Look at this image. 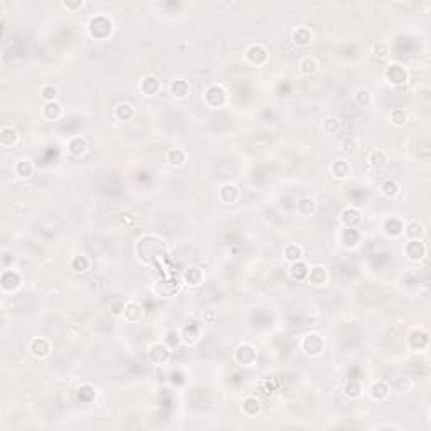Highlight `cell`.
I'll list each match as a JSON object with an SVG mask.
<instances>
[{
	"instance_id": "ffe728a7",
	"label": "cell",
	"mask_w": 431,
	"mask_h": 431,
	"mask_svg": "<svg viewBox=\"0 0 431 431\" xmlns=\"http://www.w3.org/2000/svg\"><path fill=\"white\" fill-rule=\"evenodd\" d=\"M330 170H332V174H334L335 179H347L349 176H351L352 167L345 159H340V160H335L334 164H332Z\"/></svg>"
},
{
	"instance_id": "7402d4cb",
	"label": "cell",
	"mask_w": 431,
	"mask_h": 431,
	"mask_svg": "<svg viewBox=\"0 0 431 431\" xmlns=\"http://www.w3.org/2000/svg\"><path fill=\"white\" fill-rule=\"evenodd\" d=\"M283 256L285 259L290 263H295V261H300L304 258V247L300 245H287L283 249Z\"/></svg>"
},
{
	"instance_id": "d4e9b609",
	"label": "cell",
	"mask_w": 431,
	"mask_h": 431,
	"mask_svg": "<svg viewBox=\"0 0 431 431\" xmlns=\"http://www.w3.org/2000/svg\"><path fill=\"white\" fill-rule=\"evenodd\" d=\"M115 117L122 122H130L135 117V110L130 103H120L115 108Z\"/></svg>"
},
{
	"instance_id": "f1b7e54d",
	"label": "cell",
	"mask_w": 431,
	"mask_h": 431,
	"mask_svg": "<svg viewBox=\"0 0 431 431\" xmlns=\"http://www.w3.org/2000/svg\"><path fill=\"white\" fill-rule=\"evenodd\" d=\"M307 275H308V266L302 261H295L292 263V266H290V276H292L293 280H304L307 278Z\"/></svg>"
},
{
	"instance_id": "e0dca14e",
	"label": "cell",
	"mask_w": 431,
	"mask_h": 431,
	"mask_svg": "<svg viewBox=\"0 0 431 431\" xmlns=\"http://www.w3.org/2000/svg\"><path fill=\"white\" fill-rule=\"evenodd\" d=\"M170 93H172L174 98L182 100V98H185L190 93V84L185 79H174L170 83Z\"/></svg>"
},
{
	"instance_id": "ee69618b",
	"label": "cell",
	"mask_w": 431,
	"mask_h": 431,
	"mask_svg": "<svg viewBox=\"0 0 431 431\" xmlns=\"http://www.w3.org/2000/svg\"><path fill=\"white\" fill-rule=\"evenodd\" d=\"M374 56H377V58H386L387 54H389V44H387V42H384V41H379L377 44L374 46Z\"/></svg>"
},
{
	"instance_id": "e575fe53",
	"label": "cell",
	"mask_w": 431,
	"mask_h": 431,
	"mask_svg": "<svg viewBox=\"0 0 431 431\" xmlns=\"http://www.w3.org/2000/svg\"><path fill=\"white\" fill-rule=\"evenodd\" d=\"M123 317H125L128 322H135V320H138L140 317H142V307H140L138 304H128L125 307V311H123Z\"/></svg>"
},
{
	"instance_id": "ba28073f",
	"label": "cell",
	"mask_w": 431,
	"mask_h": 431,
	"mask_svg": "<svg viewBox=\"0 0 431 431\" xmlns=\"http://www.w3.org/2000/svg\"><path fill=\"white\" fill-rule=\"evenodd\" d=\"M219 100V105L223 106L226 103V100H228V96H226V91L223 86H219V84H214V86H211L206 91V101L209 106H212V108H217V101Z\"/></svg>"
},
{
	"instance_id": "2e32d148",
	"label": "cell",
	"mask_w": 431,
	"mask_h": 431,
	"mask_svg": "<svg viewBox=\"0 0 431 431\" xmlns=\"http://www.w3.org/2000/svg\"><path fill=\"white\" fill-rule=\"evenodd\" d=\"M219 197L226 204H234L240 199V189L234 184H224L219 190Z\"/></svg>"
},
{
	"instance_id": "ac0fdd59",
	"label": "cell",
	"mask_w": 431,
	"mask_h": 431,
	"mask_svg": "<svg viewBox=\"0 0 431 431\" xmlns=\"http://www.w3.org/2000/svg\"><path fill=\"white\" fill-rule=\"evenodd\" d=\"M17 140H19V133H17V130L14 126H2V130H0V143H2V147H12V145L17 143Z\"/></svg>"
},
{
	"instance_id": "6da1fadb",
	"label": "cell",
	"mask_w": 431,
	"mask_h": 431,
	"mask_svg": "<svg viewBox=\"0 0 431 431\" xmlns=\"http://www.w3.org/2000/svg\"><path fill=\"white\" fill-rule=\"evenodd\" d=\"M234 361L240 366L251 368V366H254L256 361H258V351L249 344H241L240 347L234 351Z\"/></svg>"
},
{
	"instance_id": "cb8c5ba5",
	"label": "cell",
	"mask_w": 431,
	"mask_h": 431,
	"mask_svg": "<svg viewBox=\"0 0 431 431\" xmlns=\"http://www.w3.org/2000/svg\"><path fill=\"white\" fill-rule=\"evenodd\" d=\"M14 170H15V174L19 177L29 179V177H32V174H34V164L29 159H22V160H19L15 164Z\"/></svg>"
},
{
	"instance_id": "d590c367",
	"label": "cell",
	"mask_w": 431,
	"mask_h": 431,
	"mask_svg": "<svg viewBox=\"0 0 431 431\" xmlns=\"http://www.w3.org/2000/svg\"><path fill=\"white\" fill-rule=\"evenodd\" d=\"M322 130L325 131L327 135H335L337 131L340 130V120L335 117H327L325 120L322 122Z\"/></svg>"
},
{
	"instance_id": "8d00e7d4",
	"label": "cell",
	"mask_w": 431,
	"mask_h": 431,
	"mask_svg": "<svg viewBox=\"0 0 431 431\" xmlns=\"http://www.w3.org/2000/svg\"><path fill=\"white\" fill-rule=\"evenodd\" d=\"M89 259L86 258V256H74V258H72V261H71V268H72V271L74 273H84V271H88L89 270Z\"/></svg>"
},
{
	"instance_id": "f546056e",
	"label": "cell",
	"mask_w": 431,
	"mask_h": 431,
	"mask_svg": "<svg viewBox=\"0 0 431 431\" xmlns=\"http://www.w3.org/2000/svg\"><path fill=\"white\" fill-rule=\"evenodd\" d=\"M317 71H318V62H317V59H315V58L307 56V58H304L300 61V72H302V74L311 76V74H315Z\"/></svg>"
},
{
	"instance_id": "f35d334b",
	"label": "cell",
	"mask_w": 431,
	"mask_h": 431,
	"mask_svg": "<svg viewBox=\"0 0 431 431\" xmlns=\"http://www.w3.org/2000/svg\"><path fill=\"white\" fill-rule=\"evenodd\" d=\"M340 148H342V152L345 153V155H356L357 152H359V142H357V138H345L342 145H340Z\"/></svg>"
},
{
	"instance_id": "83f0119b",
	"label": "cell",
	"mask_w": 431,
	"mask_h": 431,
	"mask_svg": "<svg viewBox=\"0 0 431 431\" xmlns=\"http://www.w3.org/2000/svg\"><path fill=\"white\" fill-rule=\"evenodd\" d=\"M297 211L304 216H310L317 211V202H315V199H311V197H302L297 204Z\"/></svg>"
},
{
	"instance_id": "8992f818",
	"label": "cell",
	"mask_w": 431,
	"mask_h": 431,
	"mask_svg": "<svg viewBox=\"0 0 431 431\" xmlns=\"http://www.w3.org/2000/svg\"><path fill=\"white\" fill-rule=\"evenodd\" d=\"M29 349H31V354L34 357L44 359V357H48L51 354V342L48 339H44V337H36V339L31 340Z\"/></svg>"
},
{
	"instance_id": "8fae6325",
	"label": "cell",
	"mask_w": 431,
	"mask_h": 431,
	"mask_svg": "<svg viewBox=\"0 0 431 431\" xmlns=\"http://www.w3.org/2000/svg\"><path fill=\"white\" fill-rule=\"evenodd\" d=\"M22 283L20 280V275L14 270H5L2 273V288L5 292H12V290H17Z\"/></svg>"
},
{
	"instance_id": "5b68a950",
	"label": "cell",
	"mask_w": 431,
	"mask_h": 431,
	"mask_svg": "<svg viewBox=\"0 0 431 431\" xmlns=\"http://www.w3.org/2000/svg\"><path fill=\"white\" fill-rule=\"evenodd\" d=\"M148 357H150L155 364H164L170 357V347L167 344H162V342L152 344L150 347H148Z\"/></svg>"
},
{
	"instance_id": "9c48e42d",
	"label": "cell",
	"mask_w": 431,
	"mask_h": 431,
	"mask_svg": "<svg viewBox=\"0 0 431 431\" xmlns=\"http://www.w3.org/2000/svg\"><path fill=\"white\" fill-rule=\"evenodd\" d=\"M246 58H247V61H249L251 64H256V66H261V64L266 62V59H268V53H266V49H264L263 46H259V44H253V46H249V48H247V51H246Z\"/></svg>"
},
{
	"instance_id": "603a6c76",
	"label": "cell",
	"mask_w": 431,
	"mask_h": 431,
	"mask_svg": "<svg viewBox=\"0 0 431 431\" xmlns=\"http://www.w3.org/2000/svg\"><path fill=\"white\" fill-rule=\"evenodd\" d=\"M368 160L372 167L381 169V167H386L387 165V162H389V155H387V152H384V150H372L369 153Z\"/></svg>"
},
{
	"instance_id": "74e56055",
	"label": "cell",
	"mask_w": 431,
	"mask_h": 431,
	"mask_svg": "<svg viewBox=\"0 0 431 431\" xmlns=\"http://www.w3.org/2000/svg\"><path fill=\"white\" fill-rule=\"evenodd\" d=\"M389 120H391L392 125L403 126L404 123L408 122V115H406V112H404L403 108H394L391 112V115H389Z\"/></svg>"
},
{
	"instance_id": "7bdbcfd3",
	"label": "cell",
	"mask_w": 431,
	"mask_h": 431,
	"mask_svg": "<svg viewBox=\"0 0 431 431\" xmlns=\"http://www.w3.org/2000/svg\"><path fill=\"white\" fill-rule=\"evenodd\" d=\"M125 307L126 304L122 298H115V300H112V304H110V311H112V315H123Z\"/></svg>"
},
{
	"instance_id": "ab89813d",
	"label": "cell",
	"mask_w": 431,
	"mask_h": 431,
	"mask_svg": "<svg viewBox=\"0 0 431 431\" xmlns=\"http://www.w3.org/2000/svg\"><path fill=\"white\" fill-rule=\"evenodd\" d=\"M356 103L359 105V106H368L370 101H372V95H370V91L369 89H366V88H361V89H357V93H356Z\"/></svg>"
},
{
	"instance_id": "5bb4252c",
	"label": "cell",
	"mask_w": 431,
	"mask_h": 431,
	"mask_svg": "<svg viewBox=\"0 0 431 431\" xmlns=\"http://www.w3.org/2000/svg\"><path fill=\"white\" fill-rule=\"evenodd\" d=\"M140 89H142L145 96H155L160 91V81L153 78V76H145L142 83H140Z\"/></svg>"
},
{
	"instance_id": "d6a6232c",
	"label": "cell",
	"mask_w": 431,
	"mask_h": 431,
	"mask_svg": "<svg viewBox=\"0 0 431 431\" xmlns=\"http://www.w3.org/2000/svg\"><path fill=\"white\" fill-rule=\"evenodd\" d=\"M62 115V106L56 103V101H51V103H46V108H44V117L48 118V120H58V118H61Z\"/></svg>"
},
{
	"instance_id": "44dd1931",
	"label": "cell",
	"mask_w": 431,
	"mask_h": 431,
	"mask_svg": "<svg viewBox=\"0 0 431 431\" xmlns=\"http://www.w3.org/2000/svg\"><path fill=\"white\" fill-rule=\"evenodd\" d=\"M179 334H181V339L184 340L187 345H194L199 340V328H197V325H194V323L185 325Z\"/></svg>"
},
{
	"instance_id": "b9f144b4",
	"label": "cell",
	"mask_w": 431,
	"mask_h": 431,
	"mask_svg": "<svg viewBox=\"0 0 431 431\" xmlns=\"http://www.w3.org/2000/svg\"><path fill=\"white\" fill-rule=\"evenodd\" d=\"M361 384L359 382H354V381H351V382H347V386L344 387V392H345V396H349V398H357V396L361 394Z\"/></svg>"
},
{
	"instance_id": "484cf974",
	"label": "cell",
	"mask_w": 431,
	"mask_h": 431,
	"mask_svg": "<svg viewBox=\"0 0 431 431\" xmlns=\"http://www.w3.org/2000/svg\"><path fill=\"white\" fill-rule=\"evenodd\" d=\"M185 152L182 148H172V150L167 152V162L172 167H182L185 164Z\"/></svg>"
},
{
	"instance_id": "7c38bea8",
	"label": "cell",
	"mask_w": 431,
	"mask_h": 431,
	"mask_svg": "<svg viewBox=\"0 0 431 431\" xmlns=\"http://www.w3.org/2000/svg\"><path fill=\"white\" fill-rule=\"evenodd\" d=\"M362 217H361V211L356 207H347L342 212V223L347 229H356L357 226L361 224Z\"/></svg>"
},
{
	"instance_id": "1f68e13d",
	"label": "cell",
	"mask_w": 431,
	"mask_h": 431,
	"mask_svg": "<svg viewBox=\"0 0 431 431\" xmlns=\"http://www.w3.org/2000/svg\"><path fill=\"white\" fill-rule=\"evenodd\" d=\"M399 189H401V187H399L398 182L394 181V179H387V181L381 185L382 195H384V197H387V199L396 197V195L399 194Z\"/></svg>"
},
{
	"instance_id": "4fadbf2b",
	"label": "cell",
	"mask_w": 431,
	"mask_h": 431,
	"mask_svg": "<svg viewBox=\"0 0 431 431\" xmlns=\"http://www.w3.org/2000/svg\"><path fill=\"white\" fill-rule=\"evenodd\" d=\"M403 234L408 240H421L425 236V226L420 221H409V223L404 224Z\"/></svg>"
},
{
	"instance_id": "3957f363",
	"label": "cell",
	"mask_w": 431,
	"mask_h": 431,
	"mask_svg": "<svg viewBox=\"0 0 431 431\" xmlns=\"http://www.w3.org/2000/svg\"><path fill=\"white\" fill-rule=\"evenodd\" d=\"M386 79L391 84H404L408 81V71L403 64L399 62H391L386 67Z\"/></svg>"
},
{
	"instance_id": "836d02e7",
	"label": "cell",
	"mask_w": 431,
	"mask_h": 431,
	"mask_svg": "<svg viewBox=\"0 0 431 431\" xmlns=\"http://www.w3.org/2000/svg\"><path fill=\"white\" fill-rule=\"evenodd\" d=\"M293 42L297 46H307L311 42V32L305 27H298L295 32H293Z\"/></svg>"
},
{
	"instance_id": "30bf717a",
	"label": "cell",
	"mask_w": 431,
	"mask_h": 431,
	"mask_svg": "<svg viewBox=\"0 0 431 431\" xmlns=\"http://www.w3.org/2000/svg\"><path fill=\"white\" fill-rule=\"evenodd\" d=\"M327 270L323 266H320V264H317V266H311L308 270V275H307V280H308V283H311L313 287H323V285L327 283Z\"/></svg>"
},
{
	"instance_id": "52a82bcc",
	"label": "cell",
	"mask_w": 431,
	"mask_h": 431,
	"mask_svg": "<svg viewBox=\"0 0 431 431\" xmlns=\"http://www.w3.org/2000/svg\"><path fill=\"white\" fill-rule=\"evenodd\" d=\"M98 31H103L105 37L110 36L112 32V20L105 15H98V17H93L91 22H89V32H91L93 37H98Z\"/></svg>"
},
{
	"instance_id": "4dcf8cb0",
	"label": "cell",
	"mask_w": 431,
	"mask_h": 431,
	"mask_svg": "<svg viewBox=\"0 0 431 431\" xmlns=\"http://www.w3.org/2000/svg\"><path fill=\"white\" fill-rule=\"evenodd\" d=\"M259 409H261V403H259V399L256 398H246L245 401H243V413H245L246 416H254L259 413Z\"/></svg>"
},
{
	"instance_id": "f6af8a7d",
	"label": "cell",
	"mask_w": 431,
	"mask_h": 431,
	"mask_svg": "<svg viewBox=\"0 0 431 431\" xmlns=\"http://www.w3.org/2000/svg\"><path fill=\"white\" fill-rule=\"evenodd\" d=\"M61 5H62L64 8H67V10H76V8H81V7H83V0H78V2H74V3H71V2H62Z\"/></svg>"
},
{
	"instance_id": "9a60e30c",
	"label": "cell",
	"mask_w": 431,
	"mask_h": 431,
	"mask_svg": "<svg viewBox=\"0 0 431 431\" xmlns=\"http://www.w3.org/2000/svg\"><path fill=\"white\" fill-rule=\"evenodd\" d=\"M86 150H88V142L83 136H72L69 142H67V152H69L71 155L81 157Z\"/></svg>"
},
{
	"instance_id": "d6986e66",
	"label": "cell",
	"mask_w": 431,
	"mask_h": 431,
	"mask_svg": "<svg viewBox=\"0 0 431 431\" xmlns=\"http://www.w3.org/2000/svg\"><path fill=\"white\" fill-rule=\"evenodd\" d=\"M202 280H204V273L197 266L187 268L184 273V281L189 287H199V285L202 283Z\"/></svg>"
},
{
	"instance_id": "4316f807",
	"label": "cell",
	"mask_w": 431,
	"mask_h": 431,
	"mask_svg": "<svg viewBox=\"0 0 431 431\" xmlns=\"http://www.w3.org/2000/svg\"><path fill=\"white\" fill-rule=\"evenodd\" d=\"M389 391H391V387L387 386L386 382L377 381V382L372 384V387H370V396H372V399H375V401H382L389 396Z\"/></svg>"
},
{
	"instance_id": "60d3db41",
	"label": "cell",
	"mask_w": 431,
	"mask_h": 431,
	"mask_svg": "<svg viewBox=\"0 0 431 431\" xmlns=\"http://www.w3.org/2000/svg\"><path fill=\"white\" fill-rule=\"evenodd\" d=\"M56 96H58V89L51 84H46V86L41 88V98L46 101V103H51V101H56Z\"/></svg>"
},
{
	"instance_id": "277c9868",
	"label": "cell",
	"mask_w": 431,
	"mask_h": 431,
	"mask_svg": "<svg viewBox=\"0 0 431 431\" xmlns=\"http://www.w3.org/2000/svg\"><path fill=\"white\" fill-rule=\"evenodd\" d=\"M404 253L411 261H420L426 256V245L421 240H408L404 246Z\"/></svg>"
},
{
	"instance_id": "7a4b0ae2",
	"label": "cell",
	"mask_w": 431,
	"mask_h": 431,
	"mask_svg": "<svg viewBox=\"0 0 431 431\" xmlns=\"http://www.w3.org/2000/svg\"><path fill=\"white\" fill-rule=\"evenodd\" d=\"M302 349H304V352L307 354V356H318L320 352L323 351V339L320 334H315V332H311V334H307L304 337V340H302Z\"/></svg>"
}]
</instances>
